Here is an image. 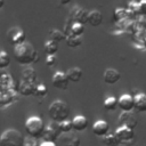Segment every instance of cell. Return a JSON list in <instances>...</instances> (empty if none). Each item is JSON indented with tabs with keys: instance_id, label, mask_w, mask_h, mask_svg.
Here are the masks:
<instances>
[{
	"instance_id": "3",
	"label": "cell",
	"mask_w": 146,
	"mask_h": 146,
	"mask_svg": "<svg viewBox=\"0 0 146 146\" xmlns=\"http://www.w3.org/2000/svg\"><path fill=\"white\" fill-rule=\"evenodd\" d=\"M25 137L23 133L14 128L5 130L0 136V146H23Z\"/></svg>"
},
{
	"instance_id": "27",
	"label": "cell",
	"mask_w": 146,
	"mask_h": 146,
	"mask_svg": "<svg viewBox=\"0 0 146 146\" xmlns=\"http://www.w3.org/2000/svg\"><path fill=\"white\" fill-rule=\"evenodd\" d=\"M84 32V25L78 22H72L71 26H70V32L68 34H73V35H82Z\"/></svg>"
},
{
	"instance_id": "6",
	"label": "cell",
	"mask_w": 146,
	"mask_h": 146,
	"mask_svg": "<svg viewBox=\"0 0 146 146\" xmlns=\"http://www.w3.org/2000/svg\"><path fill=\"white\" fill-rule=\"evenodd\" d=\"M7 39H8L10 44L17 46V44H21V43L25 42L26 34H25L24 30L21 29L19 26H14V27H10L7 31Z\"/></svg>"
},
{
	"instance_id": "29",
	"label": "cell",
	"mask_w": 146,
	"mask_h": 146,
	"mask_svg": "<svg viewBox=\"0 0 146 146\" xmlns=\"http://www.w3.org/2000/svg\"><path fill=\"white\" fill-rule=\"evenodd\" d=\"M9 64H10V56L8 55L7 51L1 50L0 51V70L8 67Z\"/></svg>"
},
{
	"instance_id": "15",
	"label": "cell",
	"mask_w": 146,
	"mask_h": 146,
	"mask_svg": "<svg viewBox=\"0 0 146 146\" xmlns=\"http://www.w3.org/2000/svg\"><path fill=\"white\" fill-rule=\"evenodd\" d=\"M121 79V74L115 68H107L103 74V80L107 84H115Z\"/></svg>"
},
{
	"instance_id": "9",
	"label": "cell",
	"mask_w": 146,
	"mask_h": 146,
	"mask_svg": "<svg viewBox=\"0 0 146 146\" xmlns=\"http://www.w3.org/2000/svg\"><path fill=\"white\" fill-rule=\"evenodd\" d=\"M57 146H80L81 145V139L79 136L73 135V133H62L57 140H56Z\"/></svg>"
},
{
	"instance_id": "12",
	"label": "cell",
	"mask_w": 146,
	"mask_h": 146,
	"mask_svg": "<svg viewBox=\"0 0 146 146\" xmlns=\"http://www.w3.org/2000/svg\"><path fill=\"white\" fill-rule=\"evenodd\" d=\"M36 84H38L36 82H29V81H25V80H22L21 79V81L17 84V91L21 95H23V96L34 95Z\"/></svg>"
},
{
	"instance_id": "35",
	"label": "cell",
	"mask_w": 146,
	"mask_h": 146,
	"mask_svg": "<svg viewBox=\"0 0 146 146\" xmlns=\"http://www.w3.org/2000/svg\"><path fill=\"white\" fill-rule=\"evenodd\" d=\"M40 146H57V144H56V141H46V140H43L40 144Z\"/></svg>"
},
{
	"instance_id": "14",
	"label": "cell",
	"mask_w": 146,
	"mask_h": 146,
	"mask_svg": "<svg viewBox=\"0 0 146 146\" xmlns=\"http://www.w3.org/2000/svg\"><path fill=\"white\" fill-rule=\"evenodd\" d=\"M110 131V124L105 120H98L92 124V132L98 137H104Z\"/></svg>"
},
{
	"instance_id": "11",
	"label": "cell",
	"mask_w": 146,
	"mask_h": 146,
	"mask_svg": "<svg viewBox=\"0 0 146 146\" xmlns=\"http://www.w3.org/2000/svg\"><path fill=\"white\" fill-rule=\"evenodd\" d=\"M117 106L122 110V112H131L135 108L133 97L129 94H123L117 99Z\"/></svg>"
},
{
	"instance_id": "20",
	"label": "cell",
	"mask_w": 146,
	"mask_h": 146,
	"mask_svg": "<svg viewBox=\"0 0 146 146\" xmlns=\"http://www.w3.org/2000/svg\"><path fill=\"white\" fill-rule=\"evenodd\" d=\"M135 108L138 112H146V94L138 92L133 96Z\"/></svg>"
},
{
	"instance_id": "36",
	"label": "cell",
	"mask_w": 146,
	"mask_h": 146,
	"mask_svg": "<svg viewBox=\"0 0 146 146\" xmlns=\"http://www.w3.org/2000/svg\"><path fill=\"white\" fill-rule=\"evenodd\" d=\"M59 2H60L62 5H67V3L71 2V0H59Z\"/></svg>"
},
{
	"instance_id": "19",
	"label": "cell",
	"mask_w": 146,
	"mask_h": 146,
	"mask_svg": "<svg viewBox=\"0 0 146 146\" xmlns=\"http://www.w3.org/2000/svg\"><path fill=\"white\" fill-rule=\"evenodd\" d=\"M65 73H66L67 79H68L70 82L76 83V82H80L81 79H82V70L80 67H76V66L75 67H71Z\"/></svg>"
},
{
	"instance_id": "33",
	"label": "cell",
	"mask_w": 146,
	"mask_h": 146,
	"mask_svg": "<svg viewBox=\"0 0 146 146\" xmlns=\"http://www.w3.org/2000/svg\"><path fill=\"white\" fill-rule=\"evenodd\" d=\"M57 63V57L56 55H48L47 58H46V65L49 66V67H52L55 66Z\"/></svg>"
},
{
	"instance_id": "1",
	"label": "cell",
	"mask_w": 146,
	"mask_h": 146,
	"mask_svg": "<svg viewBox=\"0 0 146 146\" xmlns=\"http://www.w3.org/2000/svg\"><path fill=\"white\" fill-rule=\"evenodd\" d=\"M14 58L18 64L29 65L39 60V54L31 42H23L14 47Z\"/></svg>"
},
{
	"instance_id": "38",
	"label": "cell",
	"mask_w": 146,
	"mask_h": 146,
	"mask_svg": "<svg viewBox=\"0 0 146 146\" xmlns=\"http://www.w3.org/2000/svg\"><path fill=\"white\" fill-rule=\"evenodd\" d=\"M140 1H146V0H140Z\"/></svg>"
},
{
	"instance_id": "21",
	"label": "cell",
	"mask_w": 146,
	"mask_h": 146,
	"mask_svg": "<svg viewBox=\"0 0 146 146\" xmlns=\"http://www.w3.org/2000/svg\"><path fill=\"white\" fill-rule=\"evenodd\" d=\"M73 22H78L84 25L88 22V11L83 8H76L73 13Z\"/></svg>"
},
{
	"instance_id": "26",
	"label": "cell",
	"mask_w": 146,
	"mask_h": 146,
	"mask_svg": "<svg viewBox=\"0 0 146 146\" xmlns=\"http://www.w3.org/2000/svg\"><path fill=\"white\" fill-rule=\"evenodd\" d=\"M65 38H66V34L63 31H60V30L54 29V30L49 31V39L55 41V42H57V43H59L60 41L65 40Z\"/></svg>"
},
{
	"instance_id": "25",
	"label": "cell",
	"mask_w": 146,
	"mask_h": 146,
	"mask_svg": "<svg viewBox=\"0 0 146 146\" xmlns=\"http://www.w3.org/2000/svg\"><path fill=\"white\" fill-rule=\"evenodd\" d=\"M103 144L105 146H119L120 145V140L117 139V137L115 136V133H107L103 137Z\"/></svg>"
},
{
	"instance_id": "23",
	"label": "cell",
	"mask_w": 146,
	"mask_h": 146,
	"mask_svg": "<svg viewBox=\"0 0 146 146\" xmlns=\"http://www.w3.org/2000/svg\"><path fill=\"white\" fill-rule=\"evenodd\" d=\"M22 80L29 81V82H36V72L33 67H26L22 72Z\"/></svg>"
},
{
	"instance_id": "10",
	"label": "cell",
	"mask_w": 146,
	"mask_h": 146,
	"mask_svg": "<svg viewBox=\"0 0 146 146\" xmlns=\"http://www.w3.org/2000/svg\"><path fill=\"white\" fill-rule=\"evenodd\" d=\"M51 82H52V86L57 89H60V90H65L68 88V79H67V75L66 73L62 72V71H57L54 73L52 75V79H51Z\"/></svg>"
},
{
	"instance_id": "31",
	"label": "cell",
	"mask_w": 146,
	"mask_h": 146,
	"mask_svg": "<svg viewBox=\"0 0 146 146\" xmlns=\"http://www.w3.org/2000/svg\"><path fill=\"white\" fill-rule=\"evenodd\" d=\"M47 92H48V89H47V87H46L43 83H38V84H36L35 91H34V96L42 98V97H44V96L47 95Z\"/></svg>"
},
{
	"instance_id": "8",
	"label": "cell",
	"mask_w": 146,
	"mask_h": 146,
	"mask_svg": "<svg viewBox=\"0 0 146 146\" xmlns=\"http://www.w3.org/2000/svg\"><path fill=\"white\" fill-rule=\"evenodd\" d=\"M117 123L121 127H127V128H130V129H135L138 124V120H137L136 115L132 112H122L119 115Z\"/></svg>"
},
{
	"instance_id": "4",
	"label": "cell",
	"mask_w": 146,
	"mask_h": 146,
	"mask_svg": "<svg viewBox=\"0 0 146 146\" xmlns=\"http://www.w3.org/2000/svg\"><path fill=\"white\" fill-rule=\"evenodd\" d=\"M44 122L40 116H30L25 121V131L30 137L35 139L42 138L44 132Z\"/></svg>"
},
{
	"instance_id": "2",
	"label": "cell",
	"mask_w": 146,
	"mask_h": 146,
	"mask_svg": "<svg viewBox=\"0 0 146 146\" xmlns=\"http://www.w3.org/2000/svg\"><path fill=\"white\" fill-rule=\"evenodd\" d=\"M48 114H49V117L51 119V121L59 123V122L68 119L70 106L66 102L60 100V99H56L49 105Z\"/></svg>"
},
{
	"instance_id": "28",
	"label": "cell",
	"mask_w": 146,
	"mask_h": 146,
	"mask_svg": "<svg viewBox=\"0 0 146 146\" xmlns=\"http://www.w3.org/2000/svg\"><path fill=\"white\" fill-rule=\"evenodd\" d=\"M103 106H104V108H105L106 111H114V110L117 107V98H115L114 96L107 97V98L104 100Z\"/></svg>"
},
{
	"instance_id": "17",
	"label": "cell",
	"mask_w": 146,
	"mask_h": 146,
	"mask_svg": "<svg viewBox=\"0 0 146 146\" xmlns=\"http://www.w3.org/2000/svg\"><path fill=\"white\" fill-rule=\"evenodd\" d=\"M72 127L74 131H83L88 127V120L84 115H75L72 120Z\"/></svg>"
},
{
	"instance_id": "32",
	"label": "cell",
	"mask_w": 146,
	"mask_h": 146,
	"mask_svg": "<svg viewBox=\"0 0 146 146\" xmlns=\"http://www.w3.org/2000/svg\"><path fill=\"white\" fill-rule=\"evenodd\" d=\"M23 146H40V144L38 143V139L29 136V137H25V140H24V145Z\"/></svg>"
},
{
	"instance_id": "30",
	"label": "cell",
	"mask_w": 146,
	"mask_h": 146,
	"mask_svg": "<svg viewBox=\"0 0 146 146\" xmlns=\"http://www.w3.org/2000/svg\"><path fill=\"white\" fill-rule=\"evenodd\" d=\"M59 124V129L62 131V133H68L73 130V127H72V121L70 120H65V121H62L58 123Z\"/></svg>"
},
{
	"instance_id": "13",
	"label": "cell",
	"mask_w": 146,
	"mask_h": 146,
	"mask_svg": "<svg viewBox=\"0 0 146 146\" xmlns=\"http://www.w3.org/2000/svg\"><path fill=\"white\" fill-rule=\"evenodd\" d=\"M11 90H17L13 78L7 72H1L0 73V91H11Z\"/></svg>"
},
{
	"instance_id": "18",
	"label": "cell",
	"mask_w": 146,
	"mask_h": 146,
	"mask_svg": "<svg viewBox=\"0 0 146 146\" xmlns=\"http://www.w3.org/2000/svg\"><path fill=\"white\" fill-rule=\"evenodd\" d=\"M16 99V90L11 91H0V106H8L13 104Z\"/></svg>"
},
{
	"instance_id": "24",
	"label": "cell",
	"mask_w": 146,
	"mask_h": 146,
	"mask_svg": "<svg viewBox=\"0 0 146 146\" xmlns=\"http://www.w3.org/2000/svg\"><path fill=\"white\" fill-rule=\"evenodd\" d=\"M43 50L47 55H56V52L58 51V43L48 39L43 44Z\"/></svg>"
},
{
	"instance_id": "37",
	"label": "cell",
	"mask_w": 146,
	"mask_h": 146,
	"mask_svg": "<svg viewBox=\"0 0 146 146\" xmlns=\"http://www.w3.org/2000/svg\"><path fill=\"white\" fill-rule=\"evenodd\" d=\"M5 6V0H0V9Z\"/></svg>"
},
{
	"instance_id": "5",
	"label": "cell",
	"mask_w": 146,
	"mask_h": 146,
	"mask_svg": "<svg viewBox=\"0 0 146 146\" xmlns=\"http://www.w3.org/2000/svg\"><path fill=\"white\" fill-rule=\"evenodd\" d=\"M115 136L117 137V139L120 140V144L122 145H131L135 141V131L133 129L127 128V127H121L117 125L116 130H115Z\"/></svg>"
},
{
	"instance_id": "34",
	"label": "cell",
	"mask_w": 146,
	"mask_h": 146,
	"mask_svg": "<svg viewBox=\"0 0 146 146\" xmlns=\"http://www.w3.org/2000/svg\"><path fill=\"white\" fill-rule=\"evenodd\" d=\"M138 10L144 15L146 14V1H140L138 3Z\"/></svg>"
},
{
	"instance_id": "22",
	"label": "cell",
	"mask_w": 146,
	"mask_h": 146,
	"mask_svg": "<svg viewBox=\"0 0 146 146\" xmlns=\"http://www.w3.org/2000/svg\"><path fill=\"white\" fill-rule=\"evenodd\" d=\"M66 44L71 48H76L83 42V36L82 35H73V34H67L65 38Z\"/></svg>"
},
{
	"instance_id": "16",
	"label": "cell",
	"mask_w": 146,
	"mask_h": 146,
	"mask_svg": "<svg viewBox=\"0 0 146 146\" xmlns=\"http://www.w3.org/2000/svg\"><path fill=\"white\" fill-rule=\"evenodd\" d=\"M87 23L89 25H91L92 27L99 26L103 23V14L97 9L88 11V22Z\"/></svg>"
},
{
	"instance_id": "7",
	"label": "cell",
	"mask_w": 146,
	"mask_h": 146,
	"mask_svg": "<svg viewBox=\"0 0 146 146\" xmlns=\"http://www.w3.org/2000/svg\"><path fill=\"white\" fill-rule=\"evenodd\" d=\"M60 135H62V131L59 129V124L55 121H51L46 125L42 138L46 141H56Z\"/></svg>"
}]
</instances>
